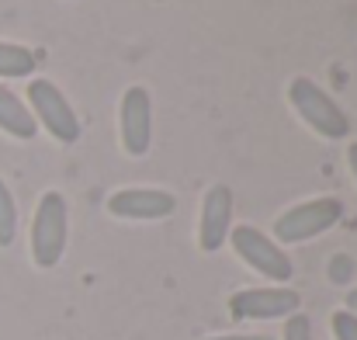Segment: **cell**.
Here are the masks:
<instances>
[{"label":"cell","instance_id":"1","mask_svg":"<svg viewBox=\"0 0 357 340\" xmlns=\"http://www.w3.org/2000/svg\"><path fill=\"white\" fill-rule=\"evenodd\" d=\"M288 105L295 108V114H298L316 135H323V139L340 142V139L351 135V118H347V112H344L312 77H295V80L288 84Z\"/></svg>","mask_w":357,"mask_h":340},{"label":"cell","instance_id":"2","mask_svg":"<svg viewBox=\"0 0 357 340\" xmlns=\"http://www.w3.org/2000/svg\"><path fill=\"white\" fill-rule=\"evenodd\" d=\"M66 226H70L66 198L59 191H45L38 198V209L31 219V260H35V267L49 271L59 264V257L66 250Z\"/></svg>","mask_w":357,"mask_h":340},{"label":"cell","instance_id":"3","mask_svg":"<svg viewBox=\"0 0 357 340\" xmlns=\"http://www.w3.org/2000/svg\"><path fill=\"white\" fill-rule=\"evenodd\" d=\"M28 112L35 118V125H42L56 142L73 146V142L80 139L77 112H73V105L66 101V94H63L52 80L38 77V80L28 84Z\"/></svg>","mask_w":357,"mask_h":340},{"label":"cell","instance_id":"4","mask_svg":"<svg viewBox=\"0 0 357 340\" xmlns=\"http://www.w3.org/2000/svg\"><path fill=\"white\" fill-rule=\"evenodd\" d=\"M229 239H233L236 257L243 264H250L257 274H264L267 281H291V274H295L291 257H288L271 236H264L257 226L239 223V226L229 229Z\"/></svg>","mask_w":357,"mask_h":340},{"label":"cell","instance_id":"5","mask_svg":"<svg viewBox=\"0 0 357 340\" xmlns=\"http://www.w3.org/2000/svg\"><path fill=\"white\" fill-rule=\"evenodd\" d=\"M344 219V202L340 198H312L302 205H291L274 219V236L281 243H305L316 239L319 232L333 229Z\"/></svg>","mask_w":357,"mask_h":340},{"label":"cell","instance_id":"6","mask_svg":"<svg viewBox=\"0 0 357 340\" xmlns=\"http://www.w3.org/2000/svg\"><path fill=\"white\" fill-rule=\"evenodd\" d=\"M119 132H121V149L128 156H146L149 153V142H153V101H149L146 87L132 84L121 94Z\"/></svg>","mask_w":357,"mask_h":340},{"label":"cell","instance_id":"7","mask_svg":"<svg viewBox=\"0 0 357 340\" xmlns=\"http://www.w3.org/2000/svg\"><path fill=\"white\" fill-rule=\"evenodd\" d=\"M302 299L295 288L274 285V288H243L229 299V316L233 320H281L298 313Z\"/></svg>","mask_w":357,"mask_h":340},{"label":"cell","instance_id":"8","mask_svg":"<svg viewBox=\"0 0 357 340\" xmlns=\"http://www.w3.org/2000/svg\"><path fill=\"white\" fill-rule=\"evenodd\" d=\"M108 212L115 219H135V223H156L177 212V198L160 188H125L108 198Z\"/></svg>","mask_w":357,"mask_h":340},{"label":"cell","instance_id":"9","mask_svg":"<svg viewBox=\"0 0 357 340\" xmlns=\"http://www.w3.org/2000/svg\"><path fill=\"white\" fill-rule=\"evenodd\" d=\"M233 229V191L226 184H212L202 198V223H198V246L215 253Z\"/></svg>","mask_w":357,"mask_h":340},{"label":"cell","instance_id":"10","mask_svg":"<svg viewBox=\"0 0 357 340\" xmlns=\"http://www.w3.org/2000/svg\"><path fill=\"white\" fill-rule=\"evenodd\" d=\"M0 132H7L10 139H21V142L38 135V125L28 112V105L3 84H0Z\"/></svg>","mask_w":357,"mask_h":340},{"label":"cell","instance_id":"11","mask_svg":"<svg viewBox=\"0 0 357 340\" xmlns=\"http://www.w3.org/2000/svg\"><path fill=\"white\" fill-rule=\"evenodd\" d=\"M35 70H38V52H31L28 45L0 42V80H14V77H31Z\"/></svg>","mask_w":357,"mask_h":340},{"label":"cell","instance_id":"12","mask_svg":"<svg viewBox=\"0 0 357 340\" xmlns=\"http://www.w3.org/2000/svg\"><path fill=\"white\" fill-rule=\"evenodd\" d=\"M17 236V202L0 177V246H10Z\"/></svg>","mask_w":357,"mask_h":340},{"label":"cell","instance_id":"13","mask_svg":"<svg viewBox=\"0 0 357 340\" xmlns=\"http://www.w3.org/2000/svg\"><path fill=\"white\" fill-rule=\"evenodd\" d=\"M330 327H333V337L337 340H357V316L347 313V309H337Z\"/></svg>","mask_w":357,"mask_h":340},{"label":"cell","instance_id":"14","mask_svg":"<svg viewBox=\"0 0 357 340\" xmlns=\"http://www.w3.org/2000/svg\"><path fill=\"white\" fill-rule=\"evenodd\" d=\"M281 340H312V323L305 313H291L284 320V337Z\"/></svg>","mask_w":357,"mask_h":340},{"label":"cell","instance_id":"15","mask_svg":"<svg viewBox=\"0 0 357 340\" xmlns=\"http://www.w3.org/2000/svg\"><path fill=\"white\" fill-rule=\"evenodd\" d=\"M208 340H274L267 334H226V337H208Z\"/></svg>","mask_w":357,"mask_h":340},{"label":"cell","instance_id":"16","mask_svg":"<svg viewBox=\"0 0 357 340\" xmlns=\"http://www.w3.org/2000/svg\"><path fill=\"white\" fill-rule=\"evenodd\" d=\"M347 167H351V174H354V181H357V142L347 146Z\"/></svg>","mask_w":357,"mask_h":340},{"label":"cell","instance_id":"17","mask_svg":"<svg viewBox=\"0 0 357 340\" xmlns=\"http://www.w3.org/2000/svg\"><path fill=\"white\" fill-rule=\"evenodd\" d=\"M347 313H354L357 316V288L354 292H347Z\"/></svg>","mask_w":357,"mask_h":340}]
</instances>
